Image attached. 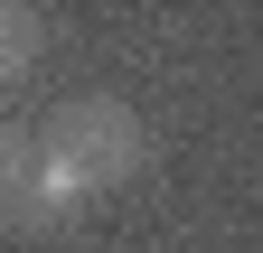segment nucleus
<instances>
[{"label": "nucleus", "mask_w": 263, "mask_h": 253, "mask_svg": "<svg viewBox=\"0 0 263 253\" xmlns=\"http://www.w3.org/2000/svg\"><path fill=\"white\" fill-rule=\"evenodd\" d=\"M38 160L76 187V197H104V187H122L132 169L151 160V132H141V113L113 103V94H85V103H57L38 122Z\"/></svg>", "instance_id": "f257e3e1"}, {"label": "nucleus", "mask_w": 263, "mask_h": 253, "mask_svg": "<svg viewBox=\"0 0 263 253\" xmlns=\"http://www.w3.org/2000/svg\"><path fill=\"white\" fill-rule=\"evenodd\" d=\"M38 47H47V28H38V10H28V0H0V85L38 66Z\"/></svg>", "instance_id": "f03ea898"}, {"label": "nucleus", "mask_w": 263, "mask_h": 253, "mask_svg": "<svg viewBox=\"0 0 263 253\" xmlns=\"http://www.w3.org/2000/svg\"><path fill=\"white\" fill-rule=\"evenodd\" d=\"M28 178H38V132H10L0 122V216L28 197Z\"/></svg>", "instance_id": "7ed1b4c3"}]
</instances>
